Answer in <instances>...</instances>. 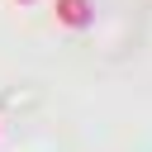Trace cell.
I'll list each match as a JSON object with an SVG mask.
<instances>
[{
  "instance_id": "1",
  "label": "cell",
  "mask_w": 152,
  "mask_h": 152,
  "mask_svg": "<svg viewBox=\"0 0 152 152\" xmlns=\"http://www.w3.org/2000/svg\"><path fill=\"white\" fill-rule=\"evenodd\" d=\"M52 19L62 28H86L95 19V5L90 0H52Z\"/></svg>"
},
{
  "instance_id": "2",
  "label": "cell",
  "mask_w": 152,
  "mask_h": 152,
  "mask_svg": "<svg viewBox=\"0 0 152 152\" xmlns=\"http://www.w3.org/2000/svg\"><path fill=\"white\" fill-rule=\"evenodd\" d=\"M14 5H38V0H14Z\"/></svg>"
}]
</instances>
